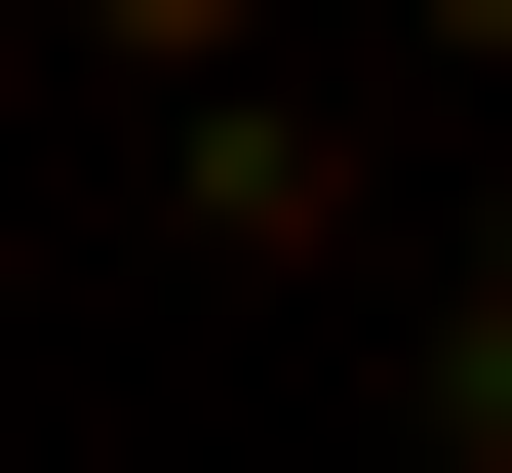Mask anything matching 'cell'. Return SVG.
<instances>
[{"instance_id":"6da1fadb","label":"cell","mask_w":512,"mask_h":473,"mask_svg":"<svg viewBox=\"0 0 512 473\" xmlns=\"http://www.w3.org/2000/svg\"><path fill=\"white\" fill-rule=\"evenodd\" d=\"M197 237H237V276H355V119H276V79H197Z\"/></svg>"},{"instance_id":"7a4b0ae2","label":"cell","mask_w":512,"mask_h":473,"mask_svg":"<svg viewBox=\"0 0 512 473\" xmlns=\"http://www.w3.org/2000/svg\"><path fill=\"white\" fill-rule=\"evenodd\" d=\"M434 473H512V316H434Z\"/></svg>"},{"instance_id":"3957f363","label":"cell","mask_w":512,"mask_h":473,"mask_svg":"<svg viewBox=\"0 0 512 473\" xmlns=\"http://www.w3.org/2000/svg\"><path fill=\"white\" fill-rule=\"evenodd\" d=\"M79 40H158V79H237V40H276V0H79Z\"/></svg>"},{"instance_id":"277c9868","label":"cell","mask_w":512,"mask_h":473,"mask_svg":"<svg viewBox=\"0 0 512 473\" xmlns=\"http://www.w3.org/2000/svg\"><path fill=\"white\" fill-rule=\"evenodd\" d=\"M434 40H512V0H434Z\"/></svg>"},{"instance_id":"5b68a950","label":"cell","mask_w":512,"mask_h":473,"mask_svg":"<svg viewBox=\"0 0 512 473\" xmlns=\"http://www.w3.org/2000/svg\"><path fill=\"white\" fill-rule=\"evenodd\" d=\"M473 316H512V237H473Z\"/></svg>"}]
</instances>
